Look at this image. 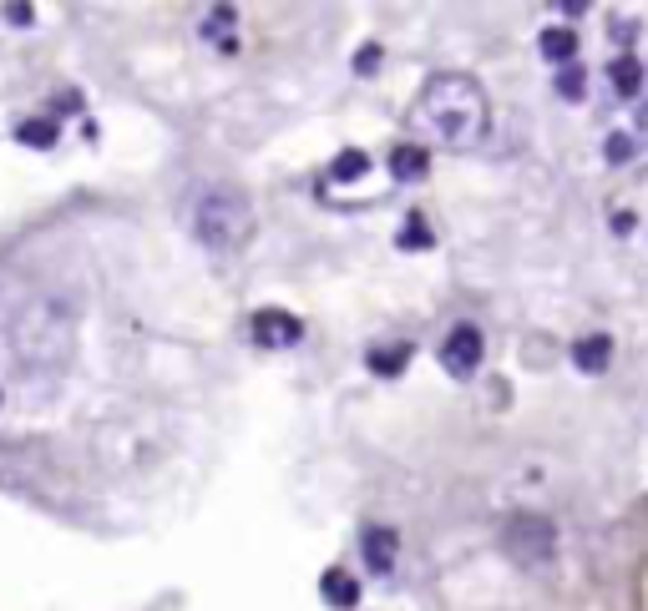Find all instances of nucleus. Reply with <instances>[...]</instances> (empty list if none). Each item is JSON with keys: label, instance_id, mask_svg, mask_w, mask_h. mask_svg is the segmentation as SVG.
Instances as JSON below:
<instances>
[{"label": "nucleus", "instance_id": "f257e3e1", "mask_svg": "<svg viewBox=\"0 0 648 611\" xmlns=\"http://www.w3.org/2000/svg\"><path fill=\"white\" fill-rule=\"evenodd\" d=\"M416 127L431 142L451 147V152L477 147L491 127V102L481 92V81L466 77V71H436V77H425L421 96H416Z\"/></svg>", "mask_w": 648, "mask_h": 611}, {"label": "nucleus", "instance_id": "f03ea898", "mask_svg": "<svg viewBox=\"0 0 648 611\" xmlns=\"http://www.w3.org/2000/svg\"><path fill=\"white\" fill-rule=\"evenodd\" d=\"M5 349L31 374H61L71 365V349H77L71 309H61V299H31L5 328Z\"/></svg>", "mask_w": 648, "mask_h": 611}, {"label": "nucleus", "instance_id": "7ed1b4c3", "mask_svg": "<svg viewBox=\"0 0 648 611\" xmlns=\"http://www.w3.org/2000/svg\"><path fill=\"white\" fill-rule=\"evenodd\" d=\"M187 222H193V238L208 247L213 258H239L253 238V203L239 183H208L193 208H187Z\"/></svg>", "mask_w": 648, "mask_h": 611}, {"label": "nucleus", "instance_id": "20e7f679", "mask_svg": "<svg viewBox=\"0 0 648 611\" xmlns=\"http://www.w3.org/2000/svg\"><path fill=\"white\" fill-rule=\"evenodd\" d=\"M481 354H487V338H481L477 324H456L446 338H441V369L451 379H471L481 369Z\"/></svg>", "mask_w": 648, "mask_h": 611}, {"label": "nucleus", "instance_id": "39448f33", "mask_svg": "<svg viewBox=\"0 0 648 611\" xmlns=\"http://www.w3.org/2000/svg\"><path fill=\"white\" fill-rule=\"evenodd\" d=\"M502 546L512 551L516 561H527V566H537V561L553 556V526H547L543 516H512L502 531Z\"/></svg>", "mask_w": 648, "mask_h": 611}, {"label": "nucleus", "instance_id": "423d86ee", "mask_svg": "<svg viewBox=\"0 0 648 611\" xmlns=\"http://www.w3.org/2000/svg\"><path fill=\"white\" fill-rule=\"evenodd\" d=\"M253 338L269 344V349H294L305 338V324L284 309H264V313H253Z\"/></svg>", "mask_w": 648, "mask_h": 611}, {"label": "nucleus", "instance_id": "0eeeda50", "mask_svg": "<svg viewBox=\"0 0 648 611\" xmlns=\"http://www.w3.org/2000/svg\"><path fill=\"white\" fill-rule=\"evenodd\" d=\"M572 365L582 369V374H603V369L613 365V338L609 334H588L572 344Z\"/></svg>", "mask_w": 648, "mask_h": 611}, {"label": "nucleus", "instance_id": "6e6552de", "mask_svg": "<svg viewBox=\"0 0 648 611\" xmlns=\"http://www.w3.org/2000/svg\"><path fill=\"white\" fill-rule=\"evenodd\" d=\"M425 168H431V152L416 147V142H400L396 152H390V172H396L400 183H421Z\"/></svg>", "mask_w": 648, "mask_h": 611}, {"label": "nucleus", "instance_id": "1a4fd4ad", "mask_svg": "<svg viewBox=\"0 0 648 611\" xmlns=\"http://www.w3.org/2000/svg\"><path fill=\"white\" fill-rule=\"evenodd\" d=\"M365 566H371L375 576H385L390 566H396V531H365Z\"/></svg>", "mask_w": 648, "mask_h": 611}, {"label": "nucleus", "instance_id": "9d476101", "mask_svg": "<svg viewBox=\"0 0 648 611\" xmlns=\"http://www.w3.org/2000/svg\"><path fill=\"white\" fill-rule=\"evenodd\" d=\"M537 46H543V56L553 66H572V56H578V36H572L568 26H547Z\"/></svg>", "mask_w": 648, "mask_h": 611}, {"label": "nucleus", "instance_id": "9b49d317", "mask_svg": "<svg viewBox=\"0 0 648 611\" xmlns=\"http://www.w3.org/2000/svg\"><path fill=\"white\" fill-rule=\"evenodd\" d=\"M319 591H325V601H330V607H355V601H360V581L350 572H340V566H334V572H325Z\"/></svg>", "mask_w": 648, "mask_h": 611}, {"label": "nucleus", "instance_id": "f8f14e48", "mask_svg": "<svg viewBox=\"0 0 648 611\" xmlns=\"http://www.w3.org/2000/svg\"><path fill=\"white\" fill-rule=\"evenodd\" d=\"M609 77H613V92H618V96H638V81H644V66H638V56H613Z\"/></svg>", "mask_w": 648, "mask_h": 611}, {"label": "nucleus", "instance_id": "ddd939ff", "mask_svg": "<svg viewBox=\"0 0 648 611\" xmlns=\"http://www.w3.org/2000/svg\"><path fill=\"white\" fill-rule=\"evenodd\" d=\"M365 365H371V374L396 379L400 369L410 365V349H406V344H396V349H371V359H365Z\"/></svg>", "mask_w": 648, "mask_h": 611}, {"label": "nucleus", "instance_id": "4468645a", "mask_svg": "<svg viewBox=\"0 0 648 611\" xmlns=\"http://www.w3.org/2000/svg\"><path fill=\"white\" fill-rule=\"evenodd\" d=\"M365 172H371V157L360 152V147H350V152H340L330 162V177L334 183H355V177H365Z\"/></svg>", "mask_w": 648, "mask_h": 611}, {"label": "nucleus", "instance_id": "2eb2a0df", "mask_svg": "<svg viewBox=\"0 0 648 611\" xmlns=\"http://www.w3.org/2000/svg\"><path fill=\"white\" fill-rule=\"evenodd\" d=\"M56 137H61V127H56V122H21V127H15V142L36 147V152H46Z\"/></svg>", "mask_w": 648, "mask_h": 611}, {"label": "nucleus", "instance_id": "dca6fc26", "mask_svg": "<svg viewBox=\"0 0 648 611\" xmlns=\"http://www.w3.org/2000/svg\"><path fill=\"white\" fill-rule=\"evenodd\" d=\"M396 243L406 247V253H416V247H431V243H436V238H431V222H425V212H410Z\"/></svg>", "mask_w": 648, "mask_h": 611}, {"label": "nucleus", "instance_id": "f3484780", "mask_svg": "<svg viewBox=\"0 0 648 611\" xmlns=\"http://www.w3.org/2000/svg\"><path fill=\"white\" fill-rule=\"evenodd\" d=\"M557 92L568 96V102H578V96L588 92V77H582V66H562V77H557Z\"/></svg>", "mask_w": 648, "mask_h": 611}, {"label": "nucleus", "instance_id": "a211bd4d", "mask_svg": "<svg viewBox=\"0 0 648 611\" xmlns=\"http://www.w3.org/2000/svg\"><path fill=\"white\" fill-rule=\"evenodd\" d=\"M634 152H638V142L628 131H613L609 137V162H623V157H634Z\"/></svg>", "mask_w": 648, "mask_h": 611}, {"label": "nucleus", "instance_id": "6ab92c4d", "mask_svg": "<svg viewBox=\"0 0 648 611\" xmlns=\"http://www.w3.org/2000/svg\"><path fill=\"white\" fill-rule=\"evenodd\" d=\"M375 61H380V46H365V51H360V71H375Z\"/></svg>", "mask_w": 648, "mask_h": 611}, {"label": "nucleus", "instance_id": "aec40b11", "mask_svg": "<svg viewBox=\"0 0 648 611\" xmlns=\"http://www.w3.org/2000/svg\"><path fill=\"white\" fill-rule=\"evenodd\" d=\"M5 15H11L15 26H26V21H31V5H11V11H5Z\"/></svg>", "mask_w": 648, "mask_h": 611}]
</instances>
